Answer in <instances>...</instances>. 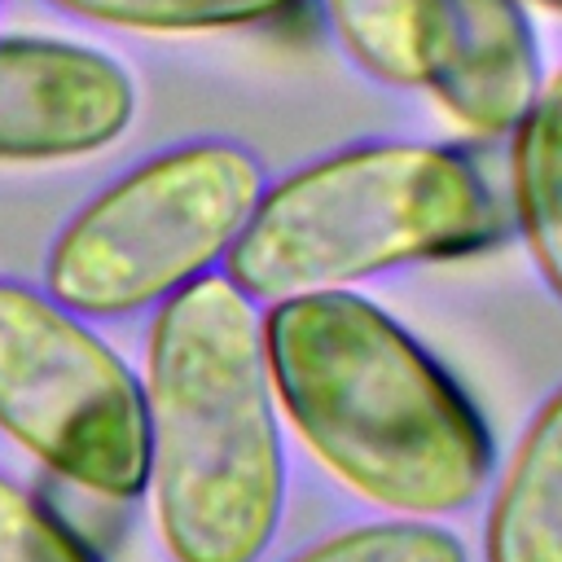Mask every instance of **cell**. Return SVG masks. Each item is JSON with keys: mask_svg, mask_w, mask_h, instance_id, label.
Returning a JSON list of instances; mask_svg holds the SVG:
<instances>
[{"mask_svg": "<svg viewBox=\"0 0 562 562\" xmlns=\"http://www.w3.org/2000/svg\"><path fill=\"white\" fill-rule=\"evenodd\" d=\"M263 356L281 417L360 501L439 522L483 496L496 448L479 408L364 294L268 303Z\"/></svg>", "mask_w": 562, "mask_h": 562, "instance_id": "obj_1", "label": "cell"}, {"mask_svg": "<svg viewBox=\"0 0 562 562\" xmlns=\"http://www.w3.org/2000/svg\"><path fill=\"white\" fill-rule=\"evenodd\" d=\"M145 496L171 562H259L285 514V439L263 316L224 272L162 307L145 338Z\"/></svg>", "mask_w": 562, "mask_h": 562, "instance_id": "obj_2", "label": "cell"}, {"mask_svg": "<svg viewBox=\"0 0 562 562\" xmlns=\"http://www.w3.org/2000/svg\"><path fill=\"white\" fill-rule=\"evenodd\" d=\"M496 237V198L461 149L360 140L268 184L224 259V277L268 307L461 259Z\"/></svg>", "mask_w": 562, "mask_h": 562, "instance_id": "obj_3", "label": "cell"}, {"mask_svg": "<svg viewBox=\"0 0 562 562\" xmlns=\"http://www.w3.org/2000/svg\"><path fill=\"white\" fill-rule=\"evenodd\" d=\"M263 162L220 136L180 140L92 193L44 255V294L83 321L162 307L215 272L259 206Z\"/></svg>", "mask_w": 562, "mask_h": 562, "instance_id": "obj_4", "label": "cell"}, {"mask_svg": "<svg viewBox=\"0 0 562 562\" xmlns=\"http://www.w3.org/2000/svg\"><path fill=\"white\" fill-rule=\"evenodd\" d=\"M0 435L101 501L145 496V391L70 307L0 281Z\"/></svg>", "mask_w": 562, "mask_h": 562, "instance_id": "obj_5", "label": "cell"}, {"mask_svg": "<svg viewBox=\"0 0 562 562\" xmlns=\"http://www.w3.org/2000/svg\"><path fill=\"white\" fill-rule=\"evenodd\" d=\"M136 119L132 70L92 44L0 35V162H66L114 145Z\"/></svg>", "mask_w": 562, "mask_h": 562, "instance_id": "obj_6", "label": "cell"}, {"mask_svg": "<svg viewBox=\"0 0 562 562\" xmlns=\"http://www.w3.org/2000/svg\"><path fill=\"white\" fill-rule=\"evenodd\" d=\"M544 83L522 0H439L426 88L474 136H509Z\"/></svg>", "mask_w": 562, "mask_h": 562, "instance_id": "obj_7", "label": "cell"}, {"mask_svg": "<svg viewBox=\"0 0 562 562\" xmlns=\"http://www.w3.org/2000/svg\"><path fill=\"white\" fill-rule=\"evenodd\" d=\"M483 562H562V386L531 413L496 479Z\"/></svg>", "mask_w": 562, "mask_h": 562, "instance_id": "obj_8", "label": "cell"}, {"mask_svg": "<svg viewBox=\"0 0 562 562\" xmlns=\"http://www.w3.org/2000/svg\"><path fill=\"white\" fill-rule=\"evenodd\" d=\"M509 193L522 246L562 303V66L544 75L531 110L509 132Z\"/></svg>", "mask_w": 562, "mask_h": 562, "instance_id": "obj_9", "label": "cell"}, {"mask_svg": "<svg viewBox=\"0 0 562 562\" xmlns=\"http://www.w3.org/2000/svg\"><path fill=\"white\" fill-rule=\"evenodd\" d=\"M347 61L386 88H426L439 0H321Z\"/></svg>", "mask_w": 562, "mask_h": 562, "instance_id": "obj_10", "label": "cell"}, {"mask_svg": "<svg viewBox=\"0 0 562 562\" xmlns=\"http://www.w3.org/2000/svg\"><path fill=\"white\" fill-rule=\"evenodd\" d=\"M79 22L136 35H198L241 31L294 13L303 0H44Z\"/></svg>", "mask_w": 562, "mask_h": 562, "instance_id": "obj_11", "label": "cell"}, {"mask_svg": "<svg viewBox=\"0 0 562 562\" xmlns=\"http://www.w3.org/2000/svg\"><path fill=\"white\" fill-rule=\"evenodd\" d=\"M285 562H470V553L435 518H382L334 531Z\"/></svg>", "mask_w": 562, "mask_h": 562, "instance_id": "obj_12", "label": "cell"}, {"mask_svg": "<svg viewBox=\"0 0 562 562\" xmlns=\"http://www.w3.org/2000/svg\"><path fill=\"white\" fill-rule=\"evenodd\" d=\"M0 562H97V553L40 496L0 474Z\"/></svg>", "mask_w": 562, "mask_h": 562, "instance_id": "obj_13", "label": "cell"}, {"mask_svg": "<svg viewBox=\"0 0 562 562\" xmlns=\"http://www.w3.org/2000/svg\"><path fill=\"white\" fill-rule=\"evenodd\" d=\"M522 4H540V9H549V13H562V0H522Z\"/></svg>", "mask_w": 562, "mask_h": 562, "instance_id": "obj_14", "label": "cell"}, {"mask_svg": "<svg viewBox=\"0 0 562 562\" xmlns=\"http://www.w3.org/2000/svg\"><path fill=\"white\" fill-rule=\"evenodd\" d=\"M0 4H4V0H0Z\"/></svg>", "mask_w": 562, "mask_h": 562, "instance_id": "obj_15", "label": "cell"}]
</instances>
